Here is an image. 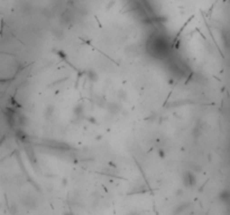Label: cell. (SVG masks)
Masks as SVG:
<instances>
[{
    "label": "cell",
    "instance_id": "6da1fadb",
    "mask_svg": "<svg viewBox=\"0 0 230 215\" xmlns=\"http://www.w3.org/2000/svg\"><path fill=\"white\" fill-rule=\"evenodd\" d=\"M219 197H220V199H221L224 204L230 205V190L229 189H226V190L221 192V194H220Z\"/></svg>",
    "mask_w": 230,
    "mask_h": 215
}]
</instances>
